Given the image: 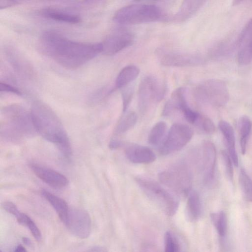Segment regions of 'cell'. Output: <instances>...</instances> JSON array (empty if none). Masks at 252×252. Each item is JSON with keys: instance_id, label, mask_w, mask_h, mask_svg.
<instances>
[{"instance_id": "6da1fadb", "label": "cell", "mask_w": 252, "mask_h": 252, "mask_svg": "<svg viewBox=\"0 0 252 252\" xmlns=\"http://www.w3.org/2000/svg\"><path fill=\"white\" fill-rule=\"evenodd\" d=\"M40 43L46 55L67 69L77 68L102 52L101 43L74 41L51 31L42 33Z\"/></svg>"}, {"instance_id": "7a4b0ae2", "label": "cell", "mask_w": 252, "mask_h": 252, "mask_svg": "<svg viewBox=\"0 0 252 252\" xmlns=\"http://www.w3.org/2000/svg\"><path fill=\"white\" fill-rule=\"evenodd\" d=\"M30 113L36 132L55 144L64 157H70L72 149L69 139L54 111L45 103L37 100L32 104Z\"/></svg>"}, {"instance_id": "3957f363", "label": "cell", "mask_w": 252, "mask_h": 252, "mask_svg": "<svg viewBox=\"0 0 252 252\" xmlns=\"http://www.w3.org/2000/svg\"><path fill=\"white\" fill-rule=\"evenodd\" d=\"M37 133L31 113L23 106L11 104L1 111L0 135L4 139L17 142Z\"/></svg>"}, {"instance_id": "277c9868", "label": "cell", "mask_w": 252, "mask_h": 252, "mask_svg": "<svg viewBox=\"0 0 252 252\" xmlns=\"http://www.w3.org/2000/svg\"><path fill=\"white\" fill-rule=\"evenodd\" d=\"M163 18L162 10L154 4H133L120 8L113 16L121 25H131L159 21Z\"/></svg>"}, {"instance_id": "5b68a950", "label": "cell", "mask_w": 252, "mask_h": 252, "mask_svg": "<svg viewBox=\"0 0 252 252\" xmlns=\"http://www.w3.org/2000/svg\"><path fill=\"white\" fill-rule=\"evenodd\" d=\"M194 97L196 101L203 104L221 107L229 100V92L223 81L209 79L202 82L195 88Z\"/></svg>"}, {"instance_id": "8992f818", "label": "cell", "mask_w": 252, "mask_h": 252, "mask_svg": "<svg viewBox=\"0 0 252 252\" xmlns=\"http://www.w3.org/2000/svg\"><path fill=\"white\" fill-rule=\"evenodd\" d=\"M136 181L147 196L154 201L167 215H174L178 208L175 196L162 187L153 181L137 178Z\"/></svg>"}, {"instance_id": "52a82bcc", "label": "cell", "mask_w": 252, "mask_h": 252, "mask_svg": "<svg viewBox=\"0 0 252 252\" xmlns=\"http://www.w3.org/2000/svg\"><path fill=\"white\" fill-rule=\"evenodd\" d=\"M166 91L165 84L157 78L152 76L144 77L138 90L139 111L143 114L147 112L152 104L163 98Z\"/></svg>"}, {"instance_id": "ba28073f", "label": "cell", "mask_w": 252, "mask_h": 252, "mask_svg": "<svg viewBox=\"0 0 252 252\" xmlns=\"http://www.w3.org/2000/svg\"><path fill=\"white\" fill-rule=\"evenodd\" d=\"M192 136L193 130L188 125L174 124L160 144L159 152L162 155H167L178 151L189 142Z\"/></svg>"}, {"instance_id": "9c48e42d", "label": "cell", "mask_w": 252, "mask_h": 252, "mask_svg": "<svg viewBox=\"0 0 252 252\" xmlns=\"http://www.w3.org/2000/svg\"><path fill=\"white\" fill-rule=\"evenodd\" d=\"M161 183L179 194H188L190 190L191 177L185 164H179L159 174Z\"/></svg>"}, {"instance_id": "30bf717a", "label": "cell", "mask_w": 252, "mask_h": 252, "mask_svg": "<svg viewBox=\"0 0 252 252\" xmlns=\"http://www.w3.org/2000/svg\"><path fill=\"white\" fill-rule=\"evenodd\" d=\"M64 224L74 236L80 239L88 237L91 231L90 215L82 209H69Z\"/></svg>"}, {"instance_id": "8fae6325", "label": "cell", "mask_w": 252, "mask_h": 252, "mask_svg": "<svg viewBox=\"0 0 252 252\" xmlns=\"http://www.w3.org/2000/svg\"><path fill=\"white\" fill-rule=\"evenodd\" d=\"M134 39L130 32L125 29L118 30L108 35L101 42V53L107 56L114 55L130 46Z\"/></svg>"}, {"instance_id": "7c38bea8", "label": "cell", "mask_w": 252, "mask_h": 252, "mask_svg": "<svg viewBox=\"0 0 252 252\" xmlns=\"http://www.w3.org/2000/svg\"><path fill=\"white\" fill-rule=\"evenodd\" d=\"M29 166L40 180L52 187L63 188L68 184L66 177L56 171L35 163H31Z\"/></svg>"}, {"instance_id": "4fadbf2b", "label": "cell", "mask_w": 252, "mask_h": 252, "mask_svg": "<svg viewBox=\"0 0 252 252\" xmlns=\"http://www.w3.org/2000/svg\"><path fill=\"white\" fill-rule=\"evenodd\" d=\"M237 61L241 65H247L252 61V18L244 27L238 42Z\"/></svg>"}, {"instance_id": "5bb4252c", "label": "cell", "mask_w": 252, "mask_h": 252, "mask_svg": "<svg viewBox=\"0 0 252 252\" xmlns=\"http://www.w3.org/2000/svg\"><path fill=\"white\" fill-rule=\"evenodd\" d=\"M204 182L211 183L215 176L216 150L215 145L210 141L203 142L202 146Z\"/></svg>"}, {"instance_id": "9a60e30c", "label": "cell", "mask_w": 252, "mask_h": 252, "mask_svg": "<svg viewBox=\"0 0 252 252\" xmlns=\"http://www.w3.org/2000/svg\"><path fill=\"white\" fill-rule=\"evenodd\" d=\"M203 62V60L199 56L177 53L165 54L160 60L163 65L175 67L198 65L202 64Z\"/></svg>"}, {"instance_id": "2e32d148", "label": "cell", "mask_w": 252, "mask_h": 252, "mask_svg": "<svg viewBox=\"0 0 252 252\" xmlns=\"http://www.w3.org/2000/svg\"><path fill=\"white\" fill-rule=\"evenodd\" d=\"M125 152L126 158L134 163L148 164L156 158L155 154L151 149L138 144L127 145Z\"/></svg>"}, {"instance_id": "e0dca14e", "label": "cell", "mask_w": 252, "mask_h": 252, "mask_svg": "<svg viewBox=\"0 0 252 252\" xmlns=\"http://www.w3.org/2000/svg\"><path fill=\"white\" fill-rule=\"evenodd\" d=\"M186 92V89L183 87L177 88L173 92L170 99L164 106L162 112L163 116H170L176 111H180L183 113L189 108Z\"/></svg>"}, {"instance_id": "ac0fdd59", "label": "cell", "mask_w": 252, "mask_h": 252, "mask_svg": "<svg viewBox=\"0 0 252 252\" xmlns=\"http://www.w3.org/2000/svg\"><path fill=\"white\" fill-rule=\"evenodd\" d=\"M219 128L223 135L231 160L234 165L237 166L239 161L235 149V137L234 129L231 125L225 121H220L219 122Z\"/></svg>"}, {"instance_id": "d6986e66", "label": "cell", "mask_w": 252, "mask_h": 252, "mask_svg": "<svg viewBox=\"0 0 252 252\" xmlns=\"http://www.w3.org/2000/svg\"><path fill=\"white\" fill-rule=\"evenodd\" d=\"M41 194L53 207L60 219L64 224L69 209L65 201L45 189H42Z\"/></svg>"}, {"instance_id": "ffe728a7", "label": "cell", "mask_w": 252, "mask_h": 252, "mask_svg": "<svg viewBox=\"0 0 252 252\" xmlns=\"http://www.w3.org/2000/svg\"><path fill=\"white\" fill-rule=\"evenodd\" d=\"M206 0H183L175 15L178 21H184L194 15L202 6Z\"/></svg>"}, {"instance_id": "44dd1931", "label": "cell", "mask_w": 252, "mask_h": 252, "mask_svg": "<svg viewBox=\"0 0 252 252\" xmlns=\"http://www.w3.org/2000/svg\"><path fill=\"white\" fill-rule=\"evenodd\" d=\"M42 14L48 19L60 22L69 24L80 23L81 19L77 15L61 11L54 9H46L42 12Z\"/></svg>"}, {"instance_id": "7402d4cb", "label": "cell", "mask_w": 252, "mask_h": 252, "mask_svg": "<svg viewBox=\"0 0 252 252\" xmlns=\"http://www.w3.org/2000/svg\"><path fill=\"white\" fill-rule=\"evenodd\" d=\"M188 195L187 216L191 220H196L200 217L202 212L200 198L195 190H190Z\"/></svg>"}, {"instance_id": "603a6c76", "label": "cell", "mask_w": 252, "mask_h": 252, "mask_svg": "<svg viewBox=\"0 0 252 252\" xmlns=\"http://www.w3.org/2000/svg\"><path fill=\"white\" fill-rule=\"evenodd\" d=\"M139 72V68L135 65H129L125 66L117 76L115 83L116 88H122L126 87L137 77Z\"/></svg>"}, {"instance_id": "cb8c5ba5", "label": "cell", "mask_w": 252, "mask_h": 252, "mask_svg": "<svg viewBox=\"0 0 252 252\" xmlns=\"http://www.w3.org/2000/svg\"><path fill=\"white\" fill-rule=\"evenodd\" d=\"M240 144L241 152L244 155L246 152L249 137L252 129V123L249 117L244 116L240 118L239 123Z\"/></svg>"}, {"instance_id": "d4e9b609", "label": "cell", "mask_w": 252, "mask_h": 252, "mask_svg": "<svg viewBox=\"0 0 252 252\" xmlns=\"http://www.w3.org/2000/svg\"><path fill=\"white\" fill-rule=\"evenodd\" d=\"M19 57L15 54L8 55L11 65L20 75L31 77L33 74L32 68L28 63Z\"/></svg>"}, {"instance_id": "484cf974", "label": "cell", "mask_w": 252, "mask_h": 252, "mask_svg": "<svg viewBox=\"0 0 252 252\" xmlns=\"http://www.w3.org/2000/svg\"><path fill=\"white\" fill-rule=\"evenodd\" d=\"M166 130L167 125L165 122L160 121L157 123L149 134V144L153 146L160 144L166 135Z\"/></svg>"}, {"instance_id": "4316f807", "label": "cell", "mask_w": 252, "mask_h": 252, "mask_svg": "<svg viewBox=\"0 0 252 252\" xmlns=\"http://www.w3.org/2000/svg\"><path fill=\"white\" fill-rule=\"evenodd\" d=\"M137 120V115L135 112H128L120 120L115 129V133L120 134L126 132L135 125Z\"/></svg>"}, {"instance_id": "83f0119b", "label": "cell", "mask_w": 252, "mask_h": 252, "mask_svg": "<svg viewBox=\"0 0 252 252\" xmlns=\"http://www.w3.org/2000/svg\"><path fill=\"white\" fill-rule=\"evenodd\" d=\"M211 220L220 237H224L227 231V218L225 213L219 211L212 213L211 215Z\"/></svg>"}, {"instance_id": "f1b7e54d", "label": "cell", "mask_w": 252, "mask_h": 252, "mask_svg": "<svg viewBox=\"0 0 252 252\" xmlns=\"http://www.w3.org/2000/svg\"><path fill=\"white\" fill-rule=\"evenodd\" d=\"M239 181L244 197L252 202V180L244 169L240 171Z\"/></svg>"}, {"instance_id": "f546056e", "label": "cell", "mask_w": 252, "mask_h": 252, "mask_svg": "<svg viewBox=\"0 0 252 252\" xmlns=\"http://www.w3.org/2000/svg\"><path fill=\"white\" fill-rule=\"evenodd\" d=\"M193 125L209 134L213 133L216 130L215 126L211 120L199 113Z\"/></svg>"}, {"instance_id": "4dcf8cb0", "label": "cell", "mask_w": 252, "mask_h": 252, "mask_svg": "<svg viewBox=\"0 0 252 252\" xmlns=\"http://www.w3.org/2000/svg\"><path fill=\"white\" fill-rule=\"evenodd\" d=\"M164 248L166 252H178L180 251V245L170 231H167L164 235Z\"/></svg>"}, {"instance_id": "1f68e13d", "label": "cell", "mask_w": 252, "mask_h": 252, "mask_svg": "<svg viewBox=\"0 0 252 252\" xmlns=\"http://www.w3.org/2000/svg\"><path fill=\"white\" fill-rule=\"evenodd\" d=\"M222 160L225 166L226 174L229 179L232 180L233 177V169L232 164L231 158L228 153L225 151H222L221 153Z\"/></svg>"}, {"instance_id": "d6a6232c", "label": "cell", "mask_w": 252, "mask_h": 252, "mask_svg": "<svg viewBox=\"0 0 252 252\" xmlns=\"http://www.w3.org/2000/svg\"><path fill=\"white\" fill-rule=\"evenodd\" d=\"M133 92V88L131 87L125 89L122 92L123 111L124 112L126 111L131 101Z\"/></svg>"}, {"instance_id": "836d02e7", "label": "cell", "mask_w": 252, "mask_h": 252, "mask_svg": "<svg viewBox=\"0 0 252 252\" xmlns=\"http://www.w3.org/2000/svg\"><path fill=\"white\" fill-rule=\"evenodd\" d=\"M24 226L29 228L33 237L37 241H40L42 237L40 231L34 222L29 217L27 219Z\"/></svg>"}, {"instance_id": "e575fe53", "label": "cell", "mask_w": 252, "mask_h": 252, "mask_svg": "<svg viewBox=\"0 0 252 252\" xmlns=\"http://www.w3.org/2000/svg\"><path fill=\"white\" fill-rule=\"evenodd\" d=\"M3 209L16 217L20 213L16 205L10 201H6L2 204Z\"/></svg>"}, {"instance_id": "d590c367", "label": "cell", "mask_w": 252, "mask_h": 252, "mask_svg": "<svg viewBox=\"0 0 252 252\" xmlns=\"http://www.w3.org/2000/svg\"><path fill=\"white\" fill-rule=\"evenodd\" d=\"M0 92H9L18 95H21L22 94L18 89L6 83L2 82L0 83Z\"/></svg>"}, {"instance_id": "8d00e7d4", "label": "cell", "mask_w": 252, "mask_h": 252, "mask_svg": "<svg viewBox=\"0 0 252 252\" xmlns=\"http://www.w3.org/2000/svg\"><path fill=\"white\" fill-rule=\"evenodd\" d=\"M19 4L17 0H0L1 10L15 6Z\"/></svg>"}, {"instance_id": "74e56055", "label": "cell", "mask_w": 252, "mask_h": 252, "mask_svg": "<svg viewBox=\"0 0 252 252\" xmlns=\"http://www.w3.org/2000/svg\"><path fill=\"white\" fill-rule=\"evenodd\" d=\"M122 145L123 143L121 141L116 139H112L110 141L109 146L111 149H114L120 147Z\"/></svg>"}, {"instance_id": "f35d334b", "label": "cell", "mask_w": 252, "mask_h": 252, "mask_svg": "<svg viewBox=\"0 0 252 252\" xmlns=\"http://www.w3.org/2000/svg\"><path fill=\"white\" fill-rule=\"evenodd\" d=\"M105 251L104 248L97 246L93 247L89 250L91 252H104Z\"/></svg>"}, {"instance_id": "ab89813d", "label": "cell", "mask_w": 252, "mask_h": 252, "mask_svg": "<svg viewBox=\"0 0 252 252\" xmlns=\"http://www.w3.org/2000/svg\"><path fill=\"white\" fill-rule=\"evenodd\" d=\"M25 248L21 245H18L15 249L14 252H26Z\"/></svg>"}, {"instance_id": "60d3db41", "label": "cell", "mask_w": 252, "mask_h": 252, "mask_svg": "<svg viewBox=\"0 0 252 252\" xmlns=\"http://www.w3.org/2000/svg\"><path fill=\"white\" fill-rule=\"evenodd\" d=\"M22 241L23 243L28 246H32V242L31 240L27 237H23Z\"/></svg>"}, {"instance_id": "b9f144b4", "label": "cell", "mask_w": 252, "mask_h": 252, "mask_svg": "<svg viewBox=\"0 0 252 252\" xmlns=\"http://www.w3.org/2000/svg\"><path fill=\"white\" fill-rule=\"evenodd\" d=\"M244 0H233L232 3H233V5H238L239 3H241L242 2H243Z\"/></svg>"}, {"instance_id": "7bdbcfd3", "label": "cell", "mask_w": 252, "mask_h": 252, "mask_svg": "<svg viewBox=\"0 0 252 252\" xmlns=\"http://www.w3.org/2000/svg\"><path fill=\"white\" fill-rule=\"evenodd\" d=\"M87 2H94L101 0H84Z\"/></svg>"}, {"instance_id": "ee69618b", "label": "cell", "mask_w": 252, "mask_h": 252, "mask_svg": "<svg viewBox=\"0 0 252 252\" xmlns=\"http://www.w3.org/2000/svg\"><path fill=\"white\" fill-rule=\"evenodd\" d=\"M155 1H163L164 0H155Z\"/></svg>"}, {"instance_id": "f6af8a7d", "label": "cell", "mask_w": 252, "mask_h": 252, "mask_svg": "<svg viewBox=\"0 0 252 252\" xmlns=\"http://www.w3.org/2000/svg\"><path fill=\"white\" fill-rule=\"evenodd\" d=\"M133 0L135 1L138 2V1H140L143 0Z\"/></svg>"}]
</instances>
